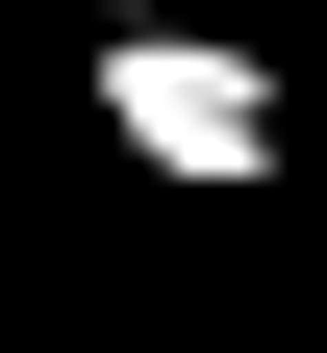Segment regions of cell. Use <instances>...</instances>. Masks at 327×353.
<instances>
[{"label":"cell","mask_w":327,"mask_h":353,"mask_svg":"<svg viewBox=\"0 0 327 353\" xmlns=\"http://www.w3.org/2000/svg\"><path fill=\"white\" fill-rule=\"evenodd\" d=\"M101 152L202 176V202H252V176H302V101H277L226 26H101Z\"/></svg>","instance_id":"cell-1"}]
</instances>
